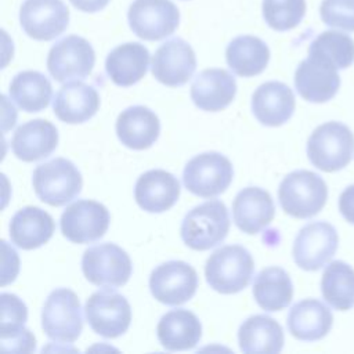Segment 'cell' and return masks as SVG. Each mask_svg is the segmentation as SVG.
Listing matches in <instances>:
<instances>
[{"instance_id": "obj_13", "label": "cell", "mask_w": 354, "mask_h": 354, "mask_svg": "<svg viewBox=\"0 0 354 354\" xmlns=\"http://www.w3.org/2000/svg\"><path fill=\"white\" fill-rule=\"evenodd\" d=\"M339 243L336 228L326 221L306 224L295 238L293 260L306 271H317L335 254Z\"/></svg>"}, {"instance_id": "obj_6", "label": "cell", "mask_w": 354, "mask_h": 354, "mask_svg": "<svg viewBox=\"0 0 354 354\" xmlns=\"http://www.w3.org/2000/svg\"><path fill=\"white\" fill-rule=\"evenodd\" d=\"M41 328L54 342L72 343L80 336L83 329L82 307L73 290L57 288L47 296L41 310Z\"/></svg>"}, {"instance_id": "obj_2", "label": "cell", "mask_w": 354, "mask_h": 354, "mask_svg": "<svg viewBox=\"0 0 354 354\" xmlns=\"http://www.w3.org/2000/svg\"><path fill=\"white\" fill-rule=\"evenodd\" d=\"M278 199L286 214L296 218H310L318 214L325 206L328 187L317 173L295 170L281 181Z\"/></svg>"}, {"instance_id": "obj_26", "label": "cell", "mask_w": 354, "mask_h": 354, "mask_svg": "<svg viewBox=\"0 0 354 354\" xmlns=\"http://www.w3.org/2000/svg\"><path fill=\"white\" fill-rule=\"evenodd\" d=\"M286 324L293 337L315 342L328 335L333 324V315L322 301L304 299L292 306Z\"/></svg>"}, {"instance_id": "obj_17", "label": "cell", "mask_w": 354, "mask_h": 354, "mask_svg": "<svg viewBox=\"0 0 354 354\" xmlns=\"http://www.w3.org/2000/svg\"><path fill=\"white\" fill-rule=\"evenodd\" d=\"M295 87L306 101L326 102L336 95L340 87L337 68L322 58L308 55L296 68Z\"/></svg>"}, {"instance_id": "obj_16", "label": "cell", "mask_w": 354, "mask_h": 354, "mask_svg": "<svg viewBox=\"0 0 354 354\" xmlns=\"http://www.w3.org/2000/svg\"><path fill=\"white\" fill-rule=\"evenodd\" d=\"M152 75L165 86L185 84L196 69V57L192 47L180 37L166 40L152 57Z\"/></svg>"}, {"instance_id": "obj_37", "label": "cell", "mask_w": 354, "mask_h": 354, "mask_svg": "<svg viewBox=\"0 0 354 354\" xmlns=\"http://www.w3.org/2000/svg\"><path fill=\"white\" fill-rule=\"evenodd\" d=\"M319 15L329 28L354 32V0H322Z\"/></svg>"}, {"instance_id": "obj_25", "label": "cell", "mask_w": 354, "mask_h": 354, "mask_svg": "<svg viewBox=\"0 0 354 354\" xmlns=\"http://www.w3.org/2000/svg\"><path fill=\"white\" fill-rule=\"evenodd\" d=\"M8 231L12 243L24 250H32L50 241L55 224L46 210L37 206H26L12 216Z\"/></svg>"}, {"instance_id": "obj_32", "label": "cell", "mask_w": 354, "mask_h": 354, "mask_svg": "<svg viewBox=\"0 0 354 354\" xmlns=\"http://www.w3.org/2000/svg\"><path fill=\"white\" fill-rule=\"evenodd\" d=\"M8 94L22 111L40 112L50 104L53 87L43 73L37 71H22L12 77Z\"/></svg>"}, {"instance_id": "obj_14", "label": "cell", "mask_w": 354, "mask_h": 354, "mask_svg": "<svg viewBox=\"0 0 354 354\" xmlns=\"http://www.w3.org/2000/svg\"><path fill=\"white\" fill-rule=\"evenodd\" d=\"M198 275L194 267L181 260H170L158 266L149 277L152 296L167 306H180L194 297Z\"/></svg>"}, {"instance_id": "obj_31", "label": "cell", "mask_w": 354, "mask_h": 354, "mask_svg": "<svg viewBox=\"0 0 354 354\" xmlns=\"http://www.w3.org/2000/svg\"><path fill=\"white\" fill-rule=\"evenodd\" d=\"M253 297L266 311H279L288 307L293 297V283L281 267L261 270L253 282Z\"/></svg>"}, {"instance_id": "obj_11", "label": "cell", "mask_w": 354, "mask_h": 354, "mask_svg": "<svg viewBox=\"0 0 354 354\" xmlns=\"http://www.w3.org/2000/svg\"><path fill=\"white\" fill-rule=\"evenodd\" d=\"M108 209L93 199H77L61 214L62 235L73 243H90L102 238L109 227Z\"/></svg>"}, {"instance_id": "obj_33", "label": "cell", "mask_w": 354, "mask_h": 354, "mask_svg": "<svg viewBox=\"0 0 354 354\" xmlns=\"http://www.w3.org/2000/svg\"><path fill=\"white\" fill-rule=\"evenodd\" d=\"M321 292L333 308L350 310L354 306V268L342 260L329 263L322 274Z\"/></svg>"}, {"instance_id": "obj_39", "label": "cell", "mask_w": 354, "mask_h": 354, "mask_svg": "<svg viewBox=\"0 0 354 354\" xmlns=\"http://www.w3.org/2000/svg\"><path fill=\"white\" fill-rule=\"evenodd\" d=\"M339 210L342 216L351 224H354V184L348 185L339 198Z\"/></svg>"}, {"instance_id": "obj_1", "label": "cell", "mask_w": 354, "mask_h": 354, "mask_svg": "<svg viewBox=\"0 0 354 354\" xmlns=\"http://www.w3.org/2000/svg\"><path fill=\"white\" fill-rule=\"evenodd\" d=\"M254 271L250 252L241 245H225L214 250L205 264V277L212 289L223 295L243 290Z\"/></svg>"}, {"instance_id": "obj_18", "label": "cell", "mask_w": 354, "mask_h": 354, "mask_svg": "<svg viewBox=\"0 0 354 354\" xmlns=\"http://www.w3.org/2000/svg\"><path fill=\"white\" fill-rule=\"evenodd\" d=\"M236 94L235 77L225 69L210 68L198 73L191 84V100L207 112L227 108Z\"/></svg>"}, {"instance_id": "obj_22", "label": "cell", "mask_w": 354, "mask_h": 354, "mask_svg": "<svg viewBox=\"0 0 354 354\" xmlns=\"http://www.w3.org/2000/svg\"><path fill=\"white\" fill-rule=\"evenodd\" d=\"M100 108L97 90L79 80H71L61 86L53 100L55 116L65 123L77 124L91 119Z\"/></svg>"}, {"instance_id": "obj_10", "label": "cell", "mask_w": 354, "mask_h": 354, "mask_svg": "<svg viewBox=\"0 0 354 354\" xmlns=\"http://www.w3.org/2000/svg\"><path fill=\"white\" fill-rule=\"evenodd\" d=\"M127 19L136 36L144 40H162L170 36L180 24V11L170 0H134Z\"/></svg>"}, {"instance_id": "obj_35", "label": "cell", "mask_w": 354, "mask_h": 354, "mask_svg": "<svg viewBox=\"0 0 354 354\" xmlns=\"http://www.w3.org/2000/svg\"><path fill=\"white\" fill-rule=\"evenodd\" d=\"M263 18L278 32L296 28L306 15V0H263Z\"/></svg>"}, {"instance_id": "obj_28", "label": "cell", "mask_w": 354, "mask_h": 354, "mask_svg": "<svg viewBox=\"0 0 354 354\" xmlns=\"http://www.w3.org/2000/svg\"><path fill=\"white\" fill-rule=\"evenodd\" d=\"M149 53L141 43H123L106 55L105 71L109 79L120 87L140 82L148 69Z\"/></svg>"}, {"instance_id": "obj_7", "label": "cell", "mask_w": 354, "mask_h": 354, "mask_svg": "<svg viewBox=\"0 0 354 354\" xmlns=\"http://www.w3.org/2000/svg\"><path fill=\"white\" fill-rule=\"evenodd\" d=\"M234 176L232 163L218 152H203L194 156L184 167V187L194 195L213 198L223 194Z\"/></svg>"}, {"instance_id": "obj_20", "label": "cell", "mask_w": 354, "mask_h": 354, "mask_svg": "<svg viewBox=\"0 0 354 354\" xmlns=\"http://www.w3.org/2000/svg\"><path fill=\"white\" fill-rule=\"evenodd\" d=\"M274 216V201L270 192L260 187L241 189L232 202L234 223L245 234L260 232L272 221Z\"/></svg>"}, {"instance_id": "obj_3", "label": "cell", "mask_w": 354, "mask_h": 354, "mask_svg": "<svg viewBox=\"0 0 354 354\" xmlns=\"http://www.w3.org/2000/svg\"><path fill=\"white\" fill-rule=\"evenodd\" d=\"M227 206L217 199L206 201L191 209L181 223V239L194 250H207L221 243L228 235Z\"/></svg>"}, {"instance_id": "obj_12", "label": "cell", "mask_w": 354, "mask_h": 354, "mask_svg": "<svg viewBox=\"0 0 354 354\" xmlns=\"http://www.w3.org/2000/svg\"><path fill=\"white\" fill-rule=\"evenodd\" d=\"M95 53L82 36L69 35L58 40L48 51L47 69L57 82L84 79L93 71Z\"/></svg>"}, {"instance_id": "obj_36", "label": "cell", "mask_w": 354, "mask_h": 354, "mask_svg": "<svg viewBox=\"0 0 354 354\" xmlns=\"http://www.w3.org/2000/svg\"><path fill=\"white\" fill-rule=\"evenodd\" d=\"M1 325L0 339L10 337L24 330V324L28 318L25 303L12 293H1Z\"/></svg>"}, {"instance_id": "obj_27", "label": "cell", "mask_w": 354, "mask_h": 354, "mask_svg": "<svg viewBox=\"0 0 354 354\" xmlns=\"http://www.w3.org/2000/svg\"><path fill=\"white\" fill-rule=\"evenodd\" d=\"M159 343L167 351L194 348L202 337L199 318L187 308H176L159 319L156 328Z\"/></svg>"}, {"instance_id": "obj_30", "label": "cell", "mask_w": 354, "mask_h": 354, "mask_svg": "<svg viewBox=\"0 0 354 354\" xmlns=\"http://www.w3.org/2000/svg\"><path fill=\"white\" fill-rule=\"evenodd\" d=\"M225 59L235 75L252 77L261 73L268 65L270 48L257 36L241 35L227 46Z\"/></svg>"}, {"instance_id": "obj_29", "label": "cell", "mask_w": 354, "mask_h": 354, "mask_svg": "<svg viewBox=\"0 0 354 354\" xmlns=\"http://www.w3.org/2000/svg\"><path fill=\"white\" fill-rule=\"evenodd\" d=\"M239 348L243 353H279L283 347L282 326L266 314L246 318L238 330Z\"/></svg>"}, {"instance_id": "obj_38", "label": "cell", "mask_w": 354, "mask_h": 354, "mask_svg": "<svg viewBox=\"0 0 354 354\" xmlns=\"http://www.w3.org/2000/svg\"><path fill=\"white\" fill-rule=\"evenodd\" d=\"M1 348L4 351H14V353H32L36 348V339L30 333L29 329H24L17 335H12L6 339H0Z\"/></svg>"}, {"instance_id": "obj_23", "label": "cell", "mask_w": 354, "mask_h": 354, "mask_svg": "<svg viewBox=\"0 0 354 354\" xmlns=\"http://www.w3.org/2000/svg\"><path fill=\"white\" fill-rule=\"evenodd\" d=\"M116 136L130 149H147L159 137L160 122L153 111L144 105L129 106L116 119Z\"/></svg>"}, {"instance_id": "obj_8", "label": "cell", "mask_w": 354, "mask_h": 354, "mask_svg": "<svg viewBox=\"0 0 354 354\" xmlns=\"http://www.w3.org/2000/svg\"><path fill=\"white\" fill-rule=\"evenodd\" d=\"M82 270L93 285L118 288L129 281L133 267L129 254L120 246L105 242L84 250Z\"/></svg>"}, {"instance_id": "obj_21", "label": "cell", "mask_w": 354, "mask_h": 354, "mask_svg": "<svg viewBox=\"0 0 354 354\" xmlns=\"http://www.w3.org/2000/svg\"><path fill=\"white\" fill-rule=\"evenodd\" d=\"M296 101L292 88L277 80L260 84L252 95V111L264 124L277 127L288 122L295 112Z\"/></svg>"}, {"instance_id": "obj_34", "label": "cell", "mask_w": 354, "mask_h": 354, "mask_svg": "<svg viewBox=\"0 0 354 354\" xmlns=\"http://www.w3.org/2000/svg\"><path fill=\"white\" fill-rule=\"evenodd\" d=\"M308 55L322 58L337 69H346L354 62V40L343 32L325 30L311 41Z\"/></svg>"}, {"instance_id": "obj_15", "label": "cell", "mask_w": 354, "mask_h": 354, "mask_svg": "<svg viewBox=\"0 0 354 354\" xmlns=\"http://www.w3.org/2000/svg\"><path fill=\"white\" fill-rule=\"evenodd\" d=\"M25 33L40 41L59 36L69 24V8L62 0H25L19 8Z\"/></svg>"}, {"instance_id": "obj_19", "label": "cell", "mask_w": 354, "mask_h": 354, "mask_svg": "<svg viewBox=\"0 0 354 354\" xmlns=\"http://www.w3.org/2000/svg\"><path fill=\"white\" fill-rule=\"evenodd\" d=\"M180 196L177 177L166 170L153 169L142 173L134 187L137 205L148 213H162L174 206Z\"/></svg>"}, {"instance_id": "obj_24", "label": "cell", "mask_w": 354, "mask_h": 354, "mask_svg": "<svg viewBox=\"0 0 354 354\" xmlns=\"http://www.w3.org/2000/svg\"><path fill=\"white\" fill-rule=\"evenodd\" d=\"M57 145V127L44 119H33L21 124L11 138L14 155L24 162H36L47 158Z\"/></svg>"}, {"instance_id": "obj_4", "label": "cell", "mask_w": 354, "mask_h": 354, "mask_svg": "<svg viewBox=\"0 0 354 354\" xmlns=\"http://www.w3.org/2000/svg\"><path fill=\"white\" fill-rule=\"evenodd\" d=\"M354 152V134L340 122L318 126L307 141V156L319 170L332 173L344 169Z\"/></svg>"}, {"instance_id": "obj_5", "label": "cell", "mask_w": 354, "mask_h": 354, "mask_svg": "<svg viewBox=\"0 0 354 354\" xmlns=\"http://www.w3.org/2000/svg\"><path fill=\"white\" fill-rule=\"evenodd\" d=\"M32 184L41 202L57 207L66 205L80 194L83 178L69 159L55 158L36 166Z\"/></svg>"}, {"instance_id": "obj_40", "label": "cell", "mask_w": 354, "mask_h": 354, "mask_svg": "<svg viewBox=\"0 0 354 354\" xmlns=\"http://www.w3.org/2000/svg\"><path fill=\"white\" fill-rule=\"evenodd\" d=\"M77 10L83 12H97L105 8L109 0H69Z\"/></svg>"}, {"instance_id": "obj_9", "label": "cell", "mask_w": 354, "mask_h": 354, "mask_svg": "<svg viewBox=\"0 0 354 354\" xmlns=\"http://www.w3.org/2000/svg\"><path fill=\"white\" fill-rule=\"evenodd\" d=\"M84 314L90 328L108 339L123 335L131 322V307L127 299L108 286L87 299Z\"/></svg>"}]
</instances>
